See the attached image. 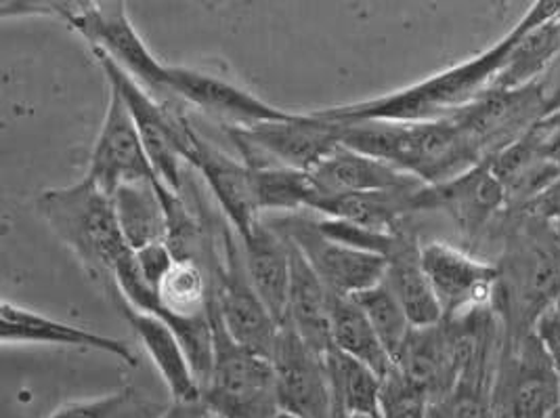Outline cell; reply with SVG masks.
<instances>
[{"label": "cell", "mask_w": 560, "mask_h": 418, "mask_svg": "<svg viewBox=\"0 0 560 418\" xmlns=\"http://www.w3.org/2000/svg\"><path fill=\"white\" fill-rule=\"evenodd\" d=\"M559 9L560 0H537L509 34L479 55L393 93L355 104L331 105L315 114L330 123H436L454 118L493 89L523 34L535 24L552 20Z\"/></svg>", "instance_id": "obj_1"}, {"label": "cell", "mask_w": 560, "mask_h": 418, "mask_svg": "<svg viewBox=\"0 0 560 418\" xmlns=\"http://www.w3.org/2000/svg\"><path fill=\"white\" fill-rule=\"evenodd\" d=\"M340 143L388 162L424 185L443 184L483 162L481 146L456 118L436 123H336Z\"/></svg>", "instance_id": "obj_2"}, {"label": "cell", "mask_w": 560, "mask_h": 418, "mask_svg": "<svg viewBox=\"0 0 560 418\" xmlns=\"http://www.w3.org/2000/svg\"><path fill=\"white\" fill-rule=\"evenodd\" d=\"M34 207L86 274L114 294L116 274L132 251L118 228L112 198L84 177L77 184L45 189Z\"/></svg>", "instance_id": "obj_3"}, {"label": "cell", "mask_w": 560, "mask_h": 418, "mask_svg": "<svg viewBox=\"0 0 560 418\" xmlns=\"http://www.w3.org/2000/svg\"><path fill=\"white\" fill-rule=\"evenodd\" d=\"M212 368L202 387V404L219 418H276L280 415L276 374L269 358L231 339L210 305Z\"/></svg>", "instance_id": "obj_4"}, {"label": "cell", "mask_w": 560, "mask_h": 418, "mask_svg": "<svg viewBox=\"0 0 560 418\" xmlns=\"http://www.w3.org/2000/svg\"><path fill=\"white\" fill-rule=\"evenodd\" d=\"M103 72L112 89H116L127 104L135 120V127L143 141V148L152 162L155 177L160 184L183 194L185 187V166H189V156L194 152L196 129L189 120L173 112L168 104L160 102L152 91L141 82L128 77L112 59L97 55Z\"/></svg>", "instance_id": "obj_5"}, {"label": "cell", "mask_w": 560, "mask_h": 418, "mask_svg": "<svg viewBox=\"0 0 560 418\" xmlns=\"http://www.w3.org/2000/svg\"><path fill=\"white\" fill-rule=\"evenodd\" d=\"M223 257L214 251L208 269L212 278V310L221 324L230 333L231 339L242 347L271 360L276 340L280 335V324L269 314L255 287L248 278L240 237L230 223L223 228Z\"/></svg>", "instance_id": "obj_6"}, {"label": "cell", "mask_w": 560, "mask_h": 418, "mask_svg": "<svg viewBox=\"0 0 560 418\" xmlns=\"http://www.w3.org/2000/svg\"><path fill=\"white\" fill-rule=\"evenodd\" d=\"M225 131L242 160L255 169L288 166L311 173L340 146L338 125L319 118L315 112L255 127H225Z\"/></svg>", "instance_id": "obj_7"}, {"label": "cell", "mask_w": 560, "mask_h": 418, "mask_svg": "<svg viewBox=\"0 0 560 418\" xmlns=\"http://www.w3.org/2000/svg\"><path fill=\"white\" fill-rule=\"evenodd\" d=\"M267 223L290 240L334 297L353 299L378 287L386 276V259L330 240L305 212L269 217Z\"/></svg>", "instance_id": "obj_8"}, {"label": "cell", "mask_w": 560, "mask_h": 418, "mask_svg": "<svg viewBox=\"0 0 560 418\" xmlns=\"http://www.w3.org/2000/svg\"><path fill=\"white\" fill-rule=\"evenodd\" d=\"M95 55L112 59L148 91L164 93L168 63L160 61L132 24L127 2H78L66 22Z\"/></svg>", "instance_id": "obj_9"}, {"label": "cell", "mask_w": 560, "mask_h": 418, "mask_svg": "<svg viewBox=\"0 0 560 418\" xmlns=\"http://www.w3.org/2000/svg\"><path fill=\"white\" fill-rule=\"evenodd\" d=\"M420 259L445 320L477 314L493 301L500 285L495 265L441 240L420 244Z\"/></svg>", "instance_id": "obj_10"}, {"label": "cell", "mask_w": 560, "mask_h": 418, "mask_svg": "<svg viewBox=\"0 0 560 418\" xmlns=\"http://www.w3.org/2000/svg\"><path fill=\"white\" fill-rule=\"evenodd\" d=\"M280 413L296 418H338L326 356L281 326L271 353Z\"/></svg>", "instance_id": "obj_11"}, {"label": "cell", "mask_w": 560, "mask_h": 418, "mask_svg": "<svg viewBox=\"0 0 560 418\" xmlns=\"http://www.w3.org/2000/svg\"><path fill=\"white\" fill-rule=\"evenodd\" d=\"M84 177L109 198L122 185L158 179L127 104L112 86L102 131L93 146Z\"/></svg>", "instance_id": "obj_12"}, {"label": "cell", "mask_w": 560, "mask_h": 418, "mask_svg": "<svg viewBox=\"0 0 560 418\" xmlns=\"http://www.w3.org/2000/svg\"><path fill=\"white\" fill-rule=\"evenodd\" d=\"M164 93H173L185 104L196 105L225 127H255L260 123L288 120L296 114L262 102L255 93L230 80L180 66L168 68Z\"/></svg>", "instance_id": "obj_13"}, {"label": "cell", "mask_w": 560, "mask_h": 418, "mask_svg": "<svg viewBox=\"0 0 560 418\" xmlns=\"http://www.w3.org/2000/svg\"><path fill=\"white\" fill-rule=\"evenodd\" d=\"M509 191L485 158L470 171L436 185H422L413 194V210H445L462 230L477 234L485 223L502 209Z\"/></svg>", "instance_id": "obj_14"}, {"label": "cell", "mask_w": 560, "mask_h": 418, "mask_svg": "<svg viewBox=\"0 0 560 418\" xmlns=\"http://www.w3.org/2000/svg\"><path fill=\"white\" fill-rule=\"evenodd\" d=\"M189 166L202 175L228 223L240 237L250 234L262 221L256 200L255 173L244 160L225 154L196 132Z\"/></svg>", "instance_id": "obj_15"}, {"label": "cell", "mask_w": 560, "mask_h": 418, "mask_svg": "<svg viewBox=\"0 0 560 418\" xmlns=\"http://www.w3.org/2000/svg\"><path fill=\"white\" fill-rule=\"evenodd\" d=\"M0 342L7 345H61L72 349L102 351L122 364L137 368V356L127 340L100 335L49 315L20 307L11 301L0 305Z\"/></svg>", "instance_id": "obj_16"}, {"label": "cell", "mask_w": 560, "mask_h": 418, "mask_svg": "<svg viewBox=\"0 0 560 418\" xmlns=\"http://www.w3.org/2000/svg\"><path fill=\"white\" fill-rule=\"evenodd\" d=\"M308 175L317 189V200L330 198V196L365 194V191L416 189L424 185L416 177L404 173L401 169L383 160L365 156L342 143L334 148Z\"/></svg>", "instance_id": "obj_17"}, {"label": "cell", "mask_w": 560, "mask_h": 418, "mask_svg": "<svg viewBox=\"0 0 560 418\" xmlns=\"http://www.w3.org/2000/svg\"><path fill=\"white\" fill-rule=\"evenodd\" d=\"M509 376V418L560 417L559 374L532 330L518 342Z\"/></svg>", "instance_id": "obj_18"}, {"label": "cell", "mask_w": 560, "mask_h": 418, "mask_svg": "<svg viewBox=\"0 0 560 418\" xmlns=\"http://www.w3.org/2000/svg\"><path fill=\"white\" fill-rule=\"evenodd\" d=\"M240 246L256 294L260 297L269 314L276 317V322L283 326L292 274L290 242L280 232H276L262 217V221L250 234L240 237Z\"/></svg>", "instance_id": "obj_19"}, {"label": "cell", "mask_w": 560, "mask_h": 418, "mask_svg": "<svg viewBox=\"0 0 560 418\" xmlns=\"http://www.w3.org/2000/svg\"><path fill=\"white\" fill-rule=\"evenodd\" d=\"M116 303L127 317L130 328L135 330L141 347L145 349L148 358L152 360L158 374L162 376L173 402H200L202 387L175 330L155 315L139 312L122 301Z\"/></svg>", "instance_id": "obj_20"}, {"label": "cell", "mask_w": 560, "mask_h": 418, "mask_svg": "<svg viewBox=\"0 0 560 418\" xmlns=\"http://www.w3.org/2000/svg\"><path fill=\"white\" fill-rule=\"evenodd\" d=\"M290 242V240H288ZM292 274L288 290L285 326H290L308 347L328 356L331 349V294L319 276L311 269L301 251L290 242Z\"/></svg>", "instance_id": "obj_21"}, {"label": "cell", "mask_w": 560, "mask_h": 418, "mask_svg": "<svg viewBox=\"0 0 560 418\" xmlns=\"http://www.w3.org/2000/svg\"><path fill=\"white\" fill-rule=\"evenodd\" d=\"M384 285L393 290L413 328H429L445 320L420 259V244L404 234L386 259Z\"/></svg>", "instance_id": "obj_22"}, {"label": "cell", "mask_w": 560, "mask_h": 418, "mask_svg": "<svg viewBox=\"0 0 560 418\" xmlns=\"http://www.w3.org/2000/svg\"><path fill=\"white\" fill-rule=\"evenodd\" d=\"M212 278L208 265L196 259H175L155 288V301L145 314L155 315L173 326L177 320L202 317L210 312Z\"/></svg>", "instance_id": "obj_23"}, {"label": "cell", "mask_w": 560, "mask_h": 418, "mask_svg": "<svg viewBox=\"0 0 560 418\" xmlns=\"http://www.w3.org/2000/svg\"><path fill=\"white\" fill-rule=\"evenodd\" d=\"M112 205L118 228L130 251L166 242L168 219L160 196L158 179L122 185L112 196Z\"/></svg>", "instance_id": "obj_24"}, {"label": "cell", "mask_w": 560, "mask_h": 418, "mask_svg": "<svg viewBox=\"0 0 560 418\" xmlns=\"http://www.w3.org/2000/svg\"><path fill=\"white\" fill-rule=\"evenodd\" d=\"M420 187L319 198L313 207V212H319V217L349 221L370 230L397 232L399 221L413 210V194Z\"/></svg>", "instance_id": "obj_25"}, {"label": "cell", "mask_w": 560, "mask_h": 418, "mask_svg": "<svg viewBox=\"0 0 560 418\" xmlns=\"http://www.w3.org/2000/svg\"><path fill=\"white\" fill-rule=\"evenodd\" d=\"M559 53L560 9L552 20L535 24L523 34L491 91H518L532 86L544 77Z\"/></svg>", "instance_id": "obj_26"}, {"label": "cell", "mask_w": 560, "mask_h": 418, "mask_svg": "<svg viewBox=\"0 0 560 418\" xmlns=\"http://www.w3.org/2000/svg\"><path fill=\"white\" fill-rule=\"evenodd\" d=\"M330 372L336 415L340 417L381 418L383 376L336 349L326 356Z\"/></svg>", "instance_id": "obj_27"}, {"label": "cell", "mask_w": 560, "mask_h": 418, "mask_svg": "<svg viewBox=\"0 0 560 418\" xmlns=\"http://www.w3.org/2000/svg\"><path fill=\"white\" fill-rule=\"evenodd\" d=\"M331 349L355 358L381 376L395 367L383 340L353 299L334 297L331 301Z\"/></svg>", "instance_id": "obj_28"}, {"label": "cell", "mask_w": 560, "mask_h": 418, "mask_svg": "<svg viewBox=\"0 0 560 418\" xmlns=\"http://www.w3.org/2000/svg\"><path fill=\"white\" fill-rule=\"evenodd\" d=\"M255 173L258 209L265 212L294 214L313 210L317 189L305 171L288 166H250Z\"/></svg>", "instance_id": "obj_29"}, {"label": "cell", "mask_w": 560, "mask_h": 418, "mask_svg": "<svg viewBox=\"0 0 560 418\" xmlns=\"http://www.w3.org/2000/svg\"><path fill=\"white\" fill-rule=\"evenodd\" d=\"M166 408L135 387H122L100 397L68 402L47 418H160Z\"/></svg>", "instance_id": "obj_30"}, {"label": "cell", "mask_w": 560, "mask_h": 418, "mask_svg": "<svg viewBox=\"0 0 560 418\" xmlns=\"http://www.w3.org/2000/svg\"><path fill=\"white\" fill-rule=\"evenodd\" d=\"M487 342L466 364L454 390L436 399L429 418H491V395L485 385Z\"/></svg>", "instance_id": "obj_31"}, {"label": "cell", "mask_w": 560, "mask_h": 418, "mask_svg": "<svg viewBox=\"0 0 560 418\" xmlns=\"http://www.w3.org/2000/svg\"><path fill=\"white\" fill-rule=\"evenodd\" d=\"M353 301L370 320L376 335L383 340L388 356L395 362L408 340L409 333L413 330V326L404 312L401 303L393 294V290L381 282L378 287L370 288V290L353 297Z\"/></svg>", "instance_id": "obj_32"}, {"label": "cell", "mask_w": 560, "mask_h": 418, "mask_svg": "<svg viewBox=\"0 0 560 418\" xmlns=\"http://www.w3.org/2000/svg\"><path fill=\"white\" fill-rule=\"evenodd\" d=\"M433 397L413 383L401 368L393 367L381 385V418H429Z\"/></svg>", "instance_id": "obj_33"}, {"label": "cell", "mask_w": 560, "mask_h": 418, "mask_svg": "<svg viewBox=\"0 0 560 418\" xmlns=\"http://www.w3.org/2000/svg\"><path fill=\"white\" fill-rule=\"evenodd\" d=\"M78 2L66 0H15V2H0V18H55L63 24L74 13Z\"/></svg>", "instance_id": "obj_34"}, {"label": "cell", "mask_w": 560, "mask_h": 418, "mask_svg": "<svg viewBox=\"0 0 560 418\" xmlns=\"http://www.w3.org/2000/svg\"><path fill=\"white\" fill-rule=\"evenodd\" d=\"M132 262L139 276L145 280V285L155 290L162 282V278L166 276V271L173 267L175 255L166 242H160V244H150L139 251H132Z\"/></svg>", "instance_id": "obj_35"}, {"label": "cell", "mask_w": 560, "mask_h": 418, "mask_svg": "<svg viewBox=\"0 0 560 418\" xmlns=\"http://www.w3.org/2000/svg\"><path fill=\"white\" fill-rule=\"evenodd\" d=\"M532 333L535 339L541 342L546 356L550 358L560 379V294L541 314L537 315Z\"/></svg>", "instance_id": "obj_36"}, {"label": "cell", "mask_w": 560, "mask_h": 418, "mask_svg": "<svg viewBox=\"0 0 560 418\" xmlns=\"http://www.w3.org/2000/svg\"><path fill=\"white\" fill-rule=\"evenodd\" d=\"M535 86L544 105V116L557 114L560 109V53L544 77L535 82Z\"/></svg>", "instance_id": "obj_37"}, {"label": "cell", "mask_w": 560, "mask_h": 418, "mask_svg": "<svg viewBox=\"0 0 560 418\" xmlns=\"http://www.w3.org/2000/svg\"><path fill=\"white\" fill-rule=\"evenodd\" d=\"M210 413L200 402H173L160 418H208Z\"/></svg>", "instance_id": "obj_38"}, {"label": "cell", "mask_w": 560, "mask_h": 418, "mask_svg": "<svg viewBox=\"0 0 560 418\" xmlns=\"http://www.w3.org/2000/svg\"><path fill=\"white\" fill-rule=\"evenodd\" d=\"M276 418H296V417H290V415H285V413H280V415H278V417Z\"/></svg>", "instance_id": "obj_39"}, {"label": "cell", "mask_w": 560, "mask_h": 418, "mask_svg": "<svg viewBox=\"0 0 560 418\" xmlns=\"http://www.w3.org/2000/svg\"><path fill=\"white\" fill-rule=\"evenodd\" d=\"M340 418H370V417H340Z\"/></svg>", "instance_id": "obj_40"}, {"label": "cell", "mask_w": 560, "mask_h": 418, "mask_svg": "<svg viewBox=\"0 0 560 418\" xmlns=\"http://www.w3.org/2000/svg\"><path fill=\"white\" fill-rule=\"evenodd\" d=\"M208 418H219V417H214V415H210V417H208Z\"/></svg>", "instance_id": "obj_41"}]
</instances>
